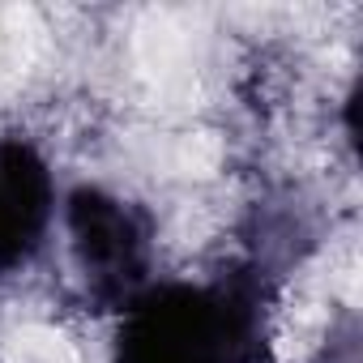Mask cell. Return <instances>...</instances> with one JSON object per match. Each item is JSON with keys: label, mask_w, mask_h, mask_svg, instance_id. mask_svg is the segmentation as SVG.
<instances>
[{"label": "cell", "mask_w": 363, "mask_h": 363, "mask_svg": "<svg viewBox=\"0 0 363 363\" xmlns=\"http://www.w3.org/2000/svg\"><path fill=\"white\" fill-rule=\"evenodd\" d=\"M56 171L48 154L22 137H0V274L26 269L56 223Z\"/></svg>", "instance_id": "3957f363"}, {"label": "cell", "mask_w": 363, "mask_h": 363, "mask_svg": "<svg viewBox=\"0 0 363 363\" xmlns=\"http://www.w3.org/2000/svg\"><path fill=\"white\" fill-rule=\"evenodd\" d=\"M65 231L94 308L124 312L154 282V218L145 206L103 184H77L65 197Z\"/></svg>", "instance_id": "7a4b0ae2"}, {"label": "cell", "mask_w": 363, "mask_h": 363, "mask_svg": "<svg viewBox=\"0 0 363 363\" xmlns=\"http://www.w3.org/2000/svg\"><path fill=\"white\" fill-rule=\"evenodd\" d=\"M269 274L231 261L214 278L150 282L124 312L111 363H265Z\"/></svg>", "instance_id": "6da1fadb"}]
</instances>
